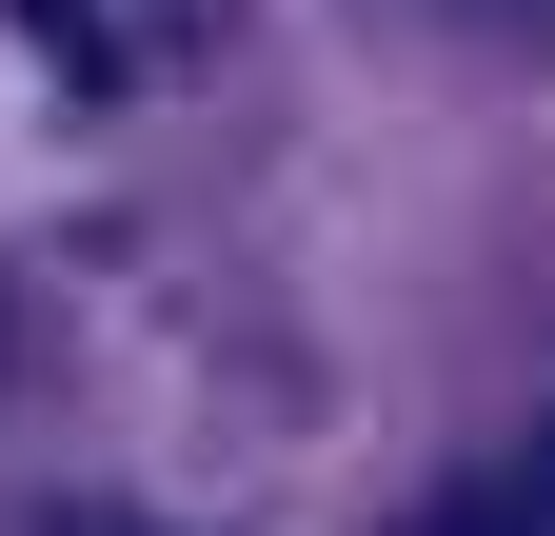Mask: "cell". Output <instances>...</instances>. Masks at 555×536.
I'll use <instances>...</instances> for the list:
<instances>
[{
	"label": "cell",
	"instance_id": "3957f363",
	"mask_svg": "<svg viewBox=\"0 0 555 536\" xmlns=\"http://www.w3.org/2000/svg\"><path fill=\"white\" fill-rule=\"evenodd\" d=\"M40 536H159V516H119V497H80V516H40Z\"/></svg>",
	"mask_w": 555,
	"mask_h": 536
},
{
	"label": "cell",
	"instance_id": "6da1fadb",
	"mask_svg": "<svg viewBox=\"0 0 555 536\" xmlns=\"http://www.w3.org/2000/svg\"><path fill=\"white\" fill-rule=\"evenodd\" d=\"M416 536H555V477H535V457H516V477H476V497H437V516H416Z\"/></svg>",
	"mask_w": 555,
	"mask_h": 536
},
{
	"label": "cell",
	"instance_id": "7a4b0ae2",
	"mask_svg": "<svg viewBox=\"0 0 555 536\" xmlns=\"http://www.w3.org/2000/svg\"><path fill=\"white\" fill-rule=\"evenodd\" d=\"M21 40L60 60V80H119V0H21Z\"/></svg>",
	"mask_w": 555,
	"mask_h": 536
}]
</instances>
